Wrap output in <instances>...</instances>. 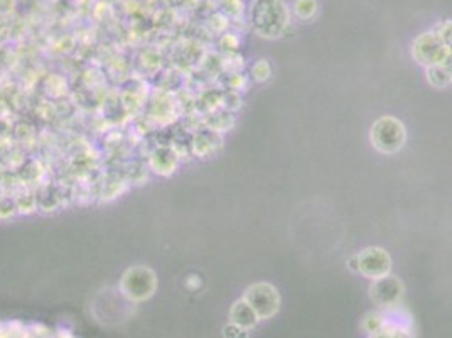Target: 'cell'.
<instances>
[{"label": "cell", "instance_id": "2", "mask_svg": "<svg viewBox=\"0 0 452 338\" xmlns=\"http://www.w3.org/2000/svg\"><path fill=\"white\" fill-rule=\"evenodd\" d=\"M369 140L376 151L383 154H395L407 143V129L396 117L383 115L371 125Z\"/></svg>", "mask_w": 452, "mask_h": 338}, {"label": "cell", "instance_id": "3", "mask_svg": "<svg viewBox=\"0 0 452 338\" xmlns=\"http://www.w3.org/2000/svg\"><path fill=\"white\" fill-rule=\"evenodd\" d=\"M412 56L426 68H432V66L447 65V61L452 58V51L434 31H430V33H422L415 39L412 45Z\"/></svg>", "mask_w": 452, "mask_h": 338}, {"label": "cell", "instance_id": "6", "mask_svg": "<svg viewBox=\"0 0 452 338\" xmlns=\"http://www.w3.org/2000/svg\"><path fill=\"white\" fill-rule=\"evenodd\" d=\"M356 259L358 273H361L365 277L371 279V281L388 276L392 271L390 254L385 249H381V247H368V249L356 254Z\"/></svg>", "mask_w": 452, "mask_h": 338}, {"label": "cell", "instance_id": "13", "mask_svg": "<svg viewBox=\"0 0 452 338\" xmlns=\"http://www.w3.org/2000/svg\"><path fill=\"white\" fill-rule=\"evenodd\" d=\"M434 33L437 34V36L442 39V41L446 42V45L449 46V49L452 51V21H446V22H442V24H439L437 27H435Z\"/></svg>", "mask_w": 452, "mask_h": 338}, {"label": "cell", "instance_id": "10", "mask_svg": "<svg viewBox=\"0 0 452 338\" xmlns=\"http://www.w3.org/2000/svg\"><path fill=\"white\" fill-rule=\"evenodd\" d=\"M388 323V316L385 313H368L367 316H365V320H363V323H361V326H363V330L365 332L368 333L369 337L371 335H375V333H378L381 328H383L385 325Z\"/></svg>", "mask_w": 452, "mask_h": 338}, {"label": "cell", "instance_id": "14", "mask_svg": "<svg viewBox=\"0 0 452 338\" xmlns=\"http://www.w3.org/2000/svg\"><path fill=\"white\" fill-rule=\"evenodd\" d=\"M221 6L228 14L238 15L243 10V0H221Z\"/></svg>", "mask_w": 452, "mask_h": 338}, {"label": "cell", "instance_id": "11", "mask_svg": "<svg viewBox=\"0 0 452 338\" xmlns=\"http://www.w3.org/2000/svg\"><path fill=\"white\" fill-rule=\"evenodd\" d=\"M317 9H319L317 0H296V3H294V13H296L297 17L304 19V21L316 17Z\"/></svg>", "mask_w": 452, "mask_h": 338}, {"label": "cell", "instance_id": "7", "mask_svg": "<svg viewBox=\"0 0 452 338\" xmlns=\"http://www.w3.org/2000/svg\"><path fill=\"white\" fill-rule=\"evenodd\" d=\"M230 318H231V323L240 326L242 330H251L253 326H257L258 321H260L258 314L253 312V308H251L245 300H240L235 303L233 308H231L230 312Z\"/></svg>", "mask_w": 452, "mask_h": 338}, {"label": "cell", "instance_id": "8", "mask_svg": "<svg viewBox=\"0 0 452 338\" xmlns=\"http://www.w3.org/2000/svg\"><path fill=\"white\" fill-rule=\"evenodd\" d=\"M369 338H414V335H412L410 328L407 325L399 323V321H393L388 318V323L378 333H375V335H371Z\"/></svg>", "mask_w": 452, "mask_h": 338}, {"label": "cell", "instance_id": "4", "mask_svg": "<svg viewBox=\"0 0 452 338\" xmlns=\"http://www.w3.org/2000/svg\"><path fill=\"white\" fill-rule=\"evenodd\" d=\"M249 305L253 308V312L258 314L260 320H270L275 314L278 313L282 305V298L278 294V291L275 286L269 284V282H257V284L250 286L245 291L243 296Z\"/></svg>", "mask_w": 452, "mask_h": 338}, {"label": "cell", "instance_id": "15", "mask_svg": "<svg viewBox=\"0 0 452 338\" xmlns=\"http://www.w3.org/2000/svg\"><path fill=\"white\" fill-rule=\"evenodd\" d=\"M348 267H349V269L356 271V273H358V259H356V255H353V257L349 259V261H348Z\"/></svg>", "mask_w": 452, "mask_h": 338}, {"label": "cell", "instance_id": "1", "mask_svg": "<svg viewBox=\"0 0 452 338\" xmlns=\"http://www.w3.org/2000/svg\"><path fill=\"white\" fill-rule=\"evenodd\" d=\"M250 22L258 36L275 39L289 27L290 14L284 0H253Z\"/></svg>", "mask_w": 452, "mask_h": 338}, {"label": "cell", "instance_id": "5", "mask_svg": "<svg viewBox=\"0 0 452 338\" xmlns=\"http://www.w3.org/2000/svg\"><path fill=\"white\" fill-rule=\"evenodd\" d=\"M369 298L376 306L383 309L399 308L403 300V284L396 276H388L375 279L369 286Z\"/></svg>", "mask_w": 452, "mask_h": 338}, {"label": "cell", "instance_id": "12", "mask_svg": "<svg viewBox=\"0 0 452 338\" xmlns=\"http://www.w3.org/2000/svg\"><path fill=\"white\" fill-rule=\"evenodd\" d=\"M270 73H272V72H270V65L265 60H260L257 63V65L253 66V68H251V74H253V78L257 81L269 80Z\"/></svg>", "mask_w": 452, "mask_h": 338}, {"label": "cell", "instance_id": "9", "mask_svg": "<svg viewBox=\"0 0 452 338\" xmlns=\"http://www.w3.org/2000/svg\"><path fill=\"white\" fill-rule=\"evenodd\" d=\"M427 80L435 88H446L452 83V74L446 66H432L427 68Z\"/></svg>", "mask_w": 452, "mask_h": 338}]
</instances>
